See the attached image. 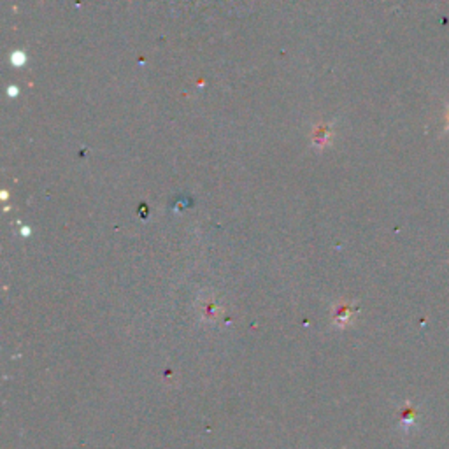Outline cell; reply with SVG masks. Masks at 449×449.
Listing matches in <instances>:
<instances>
[{
  "label": "cell",
  "instance_id": "1",
  "mask_svg": "<svg viewBox=\"0 0 449 449\" xmlns=\"http://www.w3.org/2000/svg\"><path fill=\"white\" fill-rule=\"evenodd\" d=\"M356 312L358 309L353 307L349 302H339V304L334 305V309H332V322H334L335 327L342 328L346 327V324L353 323Z\"/></svg>",
  "mask_w": 449,
  "mask_h": 449
},
{
  "label": "cell",
  "instance_id": "2",
  "mask_svg": "<svg viewBox=\"0 0 449 449\" xmlns=\"http://www.w3.org/2000/svg\"><path fill=\"white\" fill-rule=\"evenodd\" d=\"M199 311H200V318H202V322H206V323H214L218 318H220L221 312H223L221 311L220 305H218L216 302L211 300V299L202 302V304H200Z\"/></svg>",
  "mask_w": 449,
  "mask_h": 449
},
{
  "label": "cell",
  "instance_id": "3",
  "mask_svg": "<svg viewBox=\"0 0 449 449\" xmlns=\"http://www.w3.org/2000/svg\"><path fill=\"white\" fill-rule=\"evenodd\" d=\"M416 416H418L416 407L406 403V406H403V409H402V414H400V428L406 430V432H409L411 426L416 423Z\"/></svg>",
  "mask_w": 449,
  "mask_h": 449
},
{
  "label": "cell",
  "instance_id": "4",
  "mask_svg": "<svg viewBox=\"0 0 449 449\" xmlns=\"http://www.w3.org/2000/svg\"><path fill=\"white\" fill-rule=\"evenodd\" d=\"M446 120H448V128H449V107H448V115H446Z\"/></svg>",
  "mask_w": 449,
  "mask_h": 449
}]
</instances>
